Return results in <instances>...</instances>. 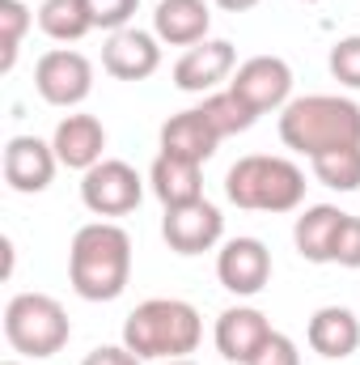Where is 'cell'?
<instances>
[{"mask_svg": "<svg viewBox=\"0 0 360 365\" xmlns=\"http://www.w3.org/2000/svg\"><path fill=\"white\" fill-rule=\"evenodd\" d=\"M68 280L85 302H115L132 280V238L115 221H90L73 234Z\"/></svg>", "mask_w": 360, "mask_h": 365, "instance_id": "1", "label": "cell"}, {"mask_svg": "<svg viewBox=\"0 0 360 365\" xmlns=\"http://www.w3.org/2000/svg\"><path fill=\"white\" fill-rule=\"evenodd\" d=\"M280 140L292 153L318 158L344 145H360V106L339 93H305L280 110Z\"/></svg>", "mask_w": 360, "mask_h": 365, "instance_id": "2", "label": "cell"}, {"mask_svg": "<svg viewBox=\"0 0 360 365\" xmlns=\"http://www.w3.org/2000/svg\"><path fill=\"white\" fill-rule=\"evenodd\" d=\"M203 340V319L182 297H149L123 323V344L140 361H174L195 353Z\"/></svg>", "mask_w": 360, "mask_h": 365, "instance_id": "3", "label": "cell"}, {"mask_svg": "<svg viewBox=\"0 0 360 365\" xmlns=\"http://www.w3.org/2000/svg\"><path fill=\"white\" fill-rule=\"evenodd\" d=\"M225 195L246 212H292L305 200V170L288 158L250 153L229 166Z\"/></svg>", "mask_w": 360, "mask_h": 365, "instance_id": "4", "label": "cell"}, {"mask_svg": "<svg viewBox=\"0 0 360 365\" xmlns=\"http://www.w3.org/2000/svg\"><path fill=\"white\" fill-rule=\"evenodd\" d=\"M73 336L68 310L51 293H17L4 306V340L21 357H55Z\"/></svg>", "mask_w": 360, "mask_h": 365, "instance_id": "5", "label": "cell"}, {"mask_svg": "<svg viewBox=\"0 0 360 365\" xmlns=\"http://www.w3.org/2000/svg\"><path fill=\"white\" fill-rule=\"evenodd\" d=\"M140 200H144V179L136 175V166L119 158H102L81 179V204L93 217H127L140 208Z\"/></svg>", "mask_w": 360, "mask_h": 365, "instance_id": "6", "label": "cell"}, {"mask_svg": "<svg viewBox=\"0 0 360 365\" xmlns=\"http://www.w3.org/2000/svg\"><path fill=\"white\" fill-rule=\"evenodd\" d=\"M34 90L51 106H81L93 93V64L81 51H73V47H55V51L38 56Z\"/></svg>", "mask_w": 360, "mask_h": 365, "instance_id": "7", "label": "cell"}, {"mask_svg": "<svg viewBox=\"0 0 360 365\" xmlns=\"http://www.w3.org/2000/svg\"><path fill=\"white\" fill-rule=\"evenodd\" d=\"M229 90L238 93V98H246L259 115L284 110L292 102V68L280 56H250L246 64H238Z\"/></svg>", "mask_w": 360, "mask_h": 365, "instance_id": "8", "label": "cell"}, {"mask_svg": "<svg viewBox=\"0 0 360 365\" xmlns=\"http://www.w3.org/2000/svg\"><path fill=\"white\" fill-rule=\"evenodd\" d=\"M225 234V217L212 200H191L179 208H166V221H162V238L170 242V251L179 255H203L221 242Z\"/></svg>", "mask_w": 360, "mask_h": 365, "instance_id": "9", "label": "cell"}, {"mask_svg": "<svg viewBox=\"0 0 360 365\" xmlns=\"http://www.w3.org/2000/svg\"><path fill=\"white\" fill-rule=\"evenodd\" d=\"M233 64H238L233 43H225V38H203V43L186 47L179 56V64H174V86H179L182 93H212V90H221V81H229Z\"/></svg>", "mask_w": 360, "mask_h": 365, "instance_id": "10", "label": "cell"}, {"mask_svg": "<svg viewBox=\"0 0 360 365\" xmlns=\"http://www.w3.org/2000/svg\"><path fill=\"white\" fill-rule=\"evenodd\" d=\"M216 276H221V284L229 293L255 297L271 280V251L259 238H229L221 247V255H216Z\"/></svg>", "mask_w": 360, "mask_h": 365, "instance_id": "11", "label": "cell"}, {"mask_svg": "<svg viewBox=\"0 0 360 365\" xmlns=\"http://www.w3.org/2000/svg\"><path fill=\"white\" fill-rule=\"evenodd\" d=\"M55 149L38 136H13L4 145V182L17 191V195H38L47 191L51 179H55Z\"/></svg>", "mask_w": 360, "mask_h": 365, "instance_id": "12", "label": "cell"}, {"mask_svg": "<svg viewBox=\"0 0 360 365\" xmlns=\"http://www.w3.org/2000/svg\"><path fill=\"white\" fill-rule=\"evenodd\" d=\"M102 68L115 77V81H144L162 68V47H157V34L149 30H115L102 47Z\"/></svg>", "mask_w": 360, "mask_h": 365, "instance_id": "13", "label": "cell"}, {"mask_svg": "<svg viewBox=\"0 0 360 365\" xmlns=\"http://www.w3.org/2000/svg\"><path fill=\"white\" fill-rule=\"evenodd\" d=\"M216 353L225 361H238V365H250L255 353L271 340V323L263 310L255 306H229L221 319H216Z\"/></svg>", "mask_w": 360, "mask_h": 365, "instance_id": "14", "label": "cell"}, {"mask_svg": "<svg viewBox=\"0 0 360 365\" xmlns=\"http://www.w3.org/2000/svg\"><path fill=\"white\" fill-rule=\"evenodd\" d=\"M51 149H55L60 166H68V170H90V166L102 162L106 128H102L93 115H64V119L55 123Z\"/></svg>", "mask_w": 360, "mask_h": 365, "instance_id": "15", "label": "cell"}, {"mask_svg": "<svg viewBox=\"0 0 360 365\" xmlns=\"http://www.w3.org/2000/svg\"><path fill=\"white\" fill-rule=\"evenodd\" d=\"M305 340L318 357L344 361L360 349V319L348 306H322V310H314V319L305 327Z\"/></svg>", "mask_w": 360, "mask_h": 365, "instance_id": "16", "label": "cell"}, {"mask_svg": "<svg viewBox=\"0 0 360 365\" xmlns=\"http://www.w3.org/2000/svg\"><path fill=\"white\" fill-rule=\"evenodd\" d=\"M344 217H348V212L335 208V204H314V208H305V212L297 217V225H292L297 255H301L305 264H331Z\"/></svg>", "mask_w": 360, "mask_h": 365, "instance_id": "17", "label": "cell"}, {"mask_svg": "<svg viewBox=\"0 0 360 365\" xmlns=\"http://www.w3.org/2000/svg\"><path fill=\"white\" fill-rule=\"evenodd\" d=\"M216 145H221V136L212 132V123L203 119V110H199V106L170 115V119H166V128H162V153H174V158L199 162V166L216 153Z\"/></svg>", "mask_w": 360, "mask_h": 365, "instance_id": "18", "label": "cell"}, {"mask_svg": "<svg viewBox=\"0 0 360 365\" xmlns=\"http://www.w3.org/2000/svg\"><path fill=\"white\" fill-rule=\"evenodd\" d=\"M212 13L203 0H162L153 13V34L170 47H195L208 38Z\"/></svg>", "mask_w": 360, "mask_h": 365, "instance_id": "19", "label": "cell"}, {"mask_svg": "<svg viewBox=\"0 0 360 365\" xmlns=\"http://www.w3.org/2000/svg\"><path fill=\"white\" fill-rule=\"evenodd\" d=\"M149 182H153V195L166 208L203 200V166L186 162V158H174V153H157V162L149 170Z\"/></svg>", "mask_w": 360, "mask_h": 365, "instance_id": "20", "label": "cell"}, {"mask_svg": "<svg viewBox=\"0 0 360 365\" xmlns=\"http://www.w3.org/2000/svg\"><path fill=\"white\" fill-rule=\"evenodd\" d=\"M199 110H203V119L212 123V132H216L221 140H225V136H238V132H250V128L259 123V110H255L246 98H238L233 90L203 93Z\"/></svg>", "mask_w": 360, "mask_h": 365, "instance_id": "21", "label": "cell"}, {"mask_svg": "<svg viewBox=\"0 0 360 365\" xmlns=\"http://www.w3.org/2000/svg\"><path fill=\"white\" fill-rule=\"evenodd\" d=\"M38 26H43V34L55 38V43H77V38H85L93 30L85 0H43Z\"/></svg>", "mask_w": 360, "mask_h": 365, "instance_id": "22", "label": "cell"}, {"mask_svg": "<svg viewBox=\"0 0 360 365\" xmlns=\"http://www.w3.org/2000/svg\"><path fill=\"white\" fill-rule=\"evenodd\" d=\"M314 166V179L331 191H356L360 187V145H344V149H331V153H318L309 158Z\"/></svg>", "mask_w": 360, "mask_h": 365, "instance_id": "23", "label": "cell"}, {"mask_svg": "<svg viewBox=\"0 0 360 365\" xmlns=\"http://www.w3.org/2000/svg\"><path fill=\"white\" fill-rule=\"evenodd\" d=\"M30 30V9L21 0H0V38H4V56H0V73H13L17 64V47Z\"/></svg>", "mask_w": 360, "mask_h": 365, "instance_id": "24", "label": "cell"}, {"mask_svg": "<svg viewBox=\"0 0 360 365\" xmlns=\"http://www.w3.org/2000/svg\"><path fill=\"white\" fill-rule=\"evenodd\" d=\"M331 77L348 90H360V34H348L331 47Z\"/></svg>", "mask_w": 360, "mask_h": 365, "instance_id": "25", "label": "cell"}, {"mask_svg": "<svg viewBox=\"0 0 360 365\" xmlns=\"http://www.w3.org/2000/svg\"><path fill=\"white\" fill-rule=\"evenodd\" d=\"M85 9H90V21L93 30H127V21L136 17V9H140V0H85Z\"/></svg>", "mask_w": 360, "mask_h": 365, "instance_id": "26", "label": "cell"}, {"mask_svg": "<svg viewBox=\"0 0 360 365\" xmlns=\"http://www.w3.org/2000/svg\"><path fill=\"white\" fill-rule=\"evenodd\" d=\"M331 264H339V268H360V217H352V212H348L344 225H339Z\"/></svg>", "mask_w": 360, "mask_h": 365, "instance_id": "27", "label": "cell"}, {"mask_svg": "<svg viewBox=\"0 0 360 365\" xmlns=\"http://www.w3.org/2000/svg\"><path fill=\"white\" fill-rule=\"evenodd\" d=\"M250 365H301V353H297V344H292L284 331H271V340L255 353Z\"/></svg>", "mask_w": 360, "mask_h": 365, "instance_id": "28", "label": "cell"}, {"mask_svg": "<svg viewBox=\"0 0 360 365\" xmlns=\"http://www.w3.org/2000/svg\"><path fill=\"white\" fill-rule=\"evenodd\" d=\"M81 365H140V357L127 344H97Z\"/></svg>", "mask_w": 360, "mask_h": 365, "instance_id": "29", "label": "cell"}, {"mask_svg": "<svg viewBox=\"0 0 360 365\" xmlns=\"http://www.w3.org/2000/svg\"><path fill=\"white\" fill-rule=\"evenodd\" d=\"M216 4H221L225 13H246V9H255L259 0H216Z\"/></svg>", "mask_w": 360, "mask_h": 365, "instance_id": "30", "label": "cell"}, {"mask_svg": "<svg viewBox=\"0 0 360 365\" xmlns=\"http://www.w3.org/2000/svg\"><path fill=\"white\" fill-rule=\"evenodd\" d=\"M162 365H195L191 357H174V361H162Z\"/></svg>", "mask_w": 360, "mask_h": 365, "instance_id": "31", "label": "cell"}, {"mask_svg": "<svg viewBox=\"0 0 360 365\" xmlns=\"http://www.w3.org/2000/svg\"><path fill=\"white\" fill-rule=\"evenodd\" d=\"M4 365H21V361H4Z\"/></svg>", "mask_w": 360, "mask_h": 365, "instance_id": "32", "label": "cell"}, {"mask_svg": "<svg viewBox=\"0 0 360 365\" xmlns=\"http://www.w3.org/2000/svg\"><path fill=\"white\" fill-rule=\"evenodd\" d=\"M305 4H318V0H305Z\"/></svg>", "mask_w": 360, "mask_h": 365, "instance_id": "33", "label": "cell"}]
</instances>
